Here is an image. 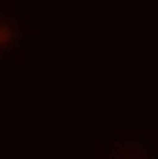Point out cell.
Returning <instances> with one entry per match:
<instances>
[{
    "mask_svg": "<svg viewBox=\"0 0 158 159\" xmlns=\"http://www.w3.org/2000/svg\"><path fill=\"white\" fill-rule=\"evenodd\" d=\"M22 42L18 21L14 15L0 13V58H4Z\"/></svg>",
    "mask_w": 158,
    "mask_h": 159,
    "instance_id": "6da1fadb",
    "label": "cell"
},
{
    "mask_svg": "<svg viewBox=\"0 0 158 159\" xmlns=\"http://www.w3.org/2000/svg\"><path fill=\"white\" fill-rule=\"evenodd\" d=\"M148 149L136 140H122L111 148L110 159H148Z\"/></svg>",
    "mask_w": 158,
    "mask_h": 159,
    "instance_id": "7a4b0ae2",
    "label": "cell"
}]
</instances>
